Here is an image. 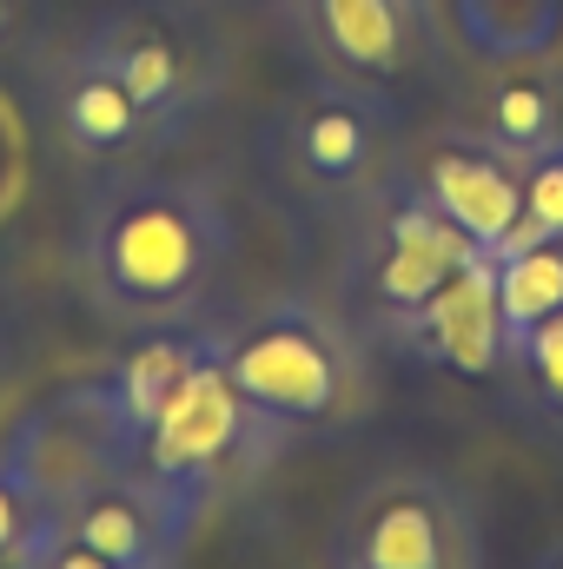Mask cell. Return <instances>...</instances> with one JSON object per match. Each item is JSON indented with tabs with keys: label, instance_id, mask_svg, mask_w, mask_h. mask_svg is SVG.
I'll use <instances>...</instances> for the list:
<instances>
[{
	"label": "cell",
	"instance_id": "6da1fadb",
	"mask_svg": "<svg viewBox=\"0 0 563 569\" xmlns=\"http://www.w3.org/2000/svg\"><path fill=\"white\" fill-rule=\"evenodd\" d=\"M233 266V219L206 179L120 166L93 172L73 219V279L113 331L192 325Z\"/></svg>",
	"mask_w": 563,
	"mask_h": 569
},
{
	"label": "cell",
	"instance_id": "30bf717a",
	"mask_svg": "<svg viewBox=\"0 0 563 569\" xmlns=\"http://www.w3.org/2000/svg\"><path fill=\"white\" fill-rule=\"evenodd\" d=\"M0 450L27 470V483L40 490L47 510L73 503L87 483H100L107 470H134V450L113 425V411L100 405L93 378L60 385L53 398L27 405L13 425L0 430Z\"/></svg>",
	"mask_w": 563,
	"mask_h": 569
},
{
	"label": "cell",
	"instance_id": "277c9868",
	"mask_svg": "<svg viewBox=\"0 0 563 569\" xmlns=\"http://www.w3.org/2000/svg\"><path fill=\"white\" fill-rule=\"evenodd\" d=\"M398 127L405 107L392 93L312 67L266 113L259 152L305 206H365L398 172Z\"/></svg>",
	"mask_w": 563,
	"mask_h": 569
},
{
	"label": "cell",
	"instance_id": "5b68a950",
	"mask_svg": "<svg viewBox=\"0 0 563 569\" xmlns=\"http://www.w3.org/2000/svg\"><path fill=\"white\" fill-rule=\"evenodd\" d=\"M292 443L298 437L279 430L259 405H246V391L233 385L226 358L213 351L172 391V405L152 418V430H146V443H140V470L192 523H206L213 503H226L246 483H259Z\"/></svg>",
	"mask_w": 563,
	"mask_h": 569
},
{
	"label": "cell",
	"instance_id": "7c38bea8",
	"mask_svg": "<svg viewBox=\"0 0 563 569\" xmlns=\"http://www.w3.org/2000/svg\"><path fill=\"white\" fill-rule=\"evenodd\" d=\"M398 358L412 365H431L444 378H504V318H497V266L477 259L464 266L457 279H444L424 305L372 325Z\"/></svg>",
	"mask_w": 563,
	"mask_h": 569
},
{
	"label": "cell",
	"instance_id": "8fae6325",
	"mask_svg": "<svg viewBox=\"0 0 563 569\" xmlns=\"http://www.w3.org/2000/svg\"><path fill=\"white\" fill-rule=\"evenodd\" d=\"M405 179L418 186L424 199L477 246V252H504L517 239V219H524V166L504 159L497 146H484L464 127H437L424 133V146L412 152Z\"/></svg>",
	"mask_w": 563,
	"mask_h": 569
},
{
	"label": "cell",
	"instance_id": "e0dca14e",
	"mask_svg": "<svg viewBox=\"0 0 563 569\" xmlns=\"http://www.w3.org/2000/svg\"><path fill=\"white\" fill-rule=\"evenodd\" d=\"M497 266V318H504V345H517L531 325H544L563 311V239H537V246H511L491 259ZM511 358V351H504Z\"/></svg>",
	"mask_w": 563,
	"mask_h": 569
},
{
	"label": "cell",
	"instance_id": "3957f363",
	"mask_svg": "<svg viewBox=\"0 0 563 569\" xmlns=\"http://www.w3.org/2000/svg\"><path fill=\"white\" fill-rule=\"evenodd\" d=\"M73 47L140 100L166 146L192 140L233 87V47L206 0H107Z\"/></svg>",
	"mask_w": 563,
	"mask_h": 569
},
{
	"label": "cell",
	"instance_id": "cb8c5ba5",
	"mask_svg": "<svg viewBox=\"0 0 563 569\" xmlns=\"http://www.w3.org/2000/svg\"><path fill=\"white\" fill-rule=\"evenodd\" d=\"M0 378H7V325H0Z\"/></svg>",
	"mask_w": 563,
	"mask_h": 569
},
{
	"label": "cell",
	"instance_id": "9a60e30c",
	"mask_svg": "<svg viewBox=\"0 0 563 569\" xmlns=\"http://www.w3.org/2000/svg\"><path fill=\"white\" fill-rule=\"evenodd\" d=\"M219 351V325L206 331V325H152V331H134L100 371H93V391H100V405L113 411V425L127 437V450H134V463H140V443L152 418L172 405V391L206 365Z\"/></svg>",
	"mask_w": 563,
	"mask_h": 569
},
{
	"label": "cell",
	"instance_id": "d4e9b609",
	"mask_svg": "<svg viewBox=\"0 0 563 569\" xmlns=\"http://www.w3.org/2000/svg\"><path fill=\"white\" fill-rule=\"evenodd\" d=\"M206 7H226V0H206Z\"/></svg>",
	"mask_w": 563,
	"mask_h": 569
},
{
	"label": "cell",
	"instance_id": "ffe728a7",
	"mask_svg": "<svg viewBox=\"0 0 563 569\" xmlns=\"http://www.w3.org/2000/svg\"><path fill=\"white\" fill-rule=\"evenodd\" d=\"M47 523V503H40V490L27 483V470L0 450V569L20 563V550L33 543V530Z\"/></svg>",
	"mask_w": 563,
	"mask_h": 569
},
{
	"label": "cell",
	"instance_id": "8992f818",
	"mask_svg": "<svg viewBox=\"0 0 563 569\" xmlns=\"http://www.w3.org/2000/svg\"><path fill=\"white\" fill-rule=\"evenodd\" d=\"M325 569H484V523L444 470H378L332 517Z\"/></svg>",
	"mask_w": 563,
	"mask_h": 569
},
{
	"label": "cell",
	"instance_id": "7402d4cb",
	"mask_svg": "<svg viewBox=\"0 0 563 569\" xmlns=\"http://www.w3.org/2000/svg\"><path fill=\"white\" fill-rule=\"evenodd\" d=\"M13 569H120V563H107L100 550L73 543V537H67V530H60V523L47 517V523L33 530V543L20 550V563H13Z\"/></svg>",
	"mask_w": 563,
	"mask_h": 569
},
{
	"label": "cell",
	"instance_id": "44dd1931",
	"mask_svg": "<svg viewBox=\"0 0 563 569\" xmlns=\"http://www.w3.org/2000/svg\"><path fill=\"white\" fill-rule=\"evenodd\" d=\"M47 40H53L47 0H0V67H7V73H20Z\"/></svg>",
	"mask_w": 563,
	"mask_h": 569
},
{
	"label": "cell",
	"instance_id": "ac0fdd59",
	"mask_svg": "<svg viewBox=\"0 0 563 569\" xmlns=\"http://www.w3.org/2000/svg\"><path fill=\"white\" fill-rule=\"evenodd\" d=\"M504 378L517 385V398H524L537 418L563 425V311H551L544 325H531V331L511 345Z\"/></svg>",
	"mask_w": 563,
	"mask_h": 569
},
{
	"label": "cell",
	"instance_id": "2e32d148",
	"mask_svg": "<svg viewBox=\"0 0 563 569\" xmlns=\"http://www.w3.org/2000/svg\"><path fill=\"white\" fill-rule=\"evenodd\" d=\"M444 20L471 60H531L563 40V0H451Z\"/></svg>",
	"mask_w": 563,
	"mask_h": 569
},
{
	"label": "cell",
	"instance_id": "5bb4252c",
	"mask_svg": "<svg viewBox=\"0 0 563 569\" xmlns=\"http://www.w3.org/2000/svg\"><path fill=\"white\" fill-rule=\"evenodd\" d=\"M451 127L477 133L504 159L531 166L563 146V60L531 53V60H484L451 100Z\"/></svg>",
	"mask_w": 563,
	"mask_h": 569
},
{
	"label": "cell",
	"instance_id": "7a4b0ae2",
	"mask_svg": "<svg viewBox=\"0 0 563 569\" xmlns=\"http://www.w3.org/2000/svg\"><path fill=\"white\" fill-rule=\"evenodd\" d=\"M219 358L246 391V405H259L292 437L345 430L372 405L358 331L312 298H273L219 325Z\"/></svg>",
	"mask_w": 563,
	"mask_h": 569
},
{
	"label": "cell",
	"instance_id": "4fadbf2b",
	"mask_svg": "<svg viewBox=\"0 0 563 569\" xmlns=\"http://www.w3.org/2000/svg\"><path fill=\"white\" fill-rule=\"evenodd\" d=\"M73 543L100 550L107 563L120 569H186V543H192V517L146 477L134 470H107L100 483H87L73 503L47 510Z\"/></svg>",
	"mask_w": 563,
	"mask_h": 569
},
{
	"label": "cell",
	"instance_id": "ba28073f",
	"mask_svg": "<svg viewBox=\"0 0 563 569\" xmlns=\"http://www.w3.org/2000/svg\"><path fill=\"white\" fill-rule=\"evenodd\" d=\"M27 107L33 127L60 146L80 172H120V166H159V152L172 146L159 140V127L146 120V107L100 67L87 60L73 40H47L27 67Z\"/></svg>",
	"mask_w": 563,
	"mask_h": 569
},
{
	"label": "cell",
	"instance_id": "603a6c76",
	"mask_svg": "<svg viewBox=\"0 0 563 569\" xmlns=\"http://www.w3.org/2000/svg\"><path fill=\"white\" fill-rule=\"evenodd\" d=\"M531 569H563V537H551V543L537 550V563H531Z\"/></svg>",
	"mask_w": 563,
	"mask_h": 569
},
{
	"label": "cell",
	"instance_id": "9c48e42d",
	"mask_svg": "<svg viewBox=\"0 0 563 569\" xmlns=\"http://www.w3.org/2000/svg\"><path fill=\"white\" fill-rule=\"evenodd\" d=\"M491 252H477L418 186L405 179V166L358 206V239H352V284L372 305V325L398 318L424 305L444 279H457L464 266H477Z\"/></svg>",
	"mask_w": 563,
	"mask_h": 569
},
{
	"label": "cell",
	"instance_id": "52a82bcc",
	"mask_svg": "<svg viewBox=\"0 0 563 569\" xmlns=\"http://www.w3.org/2000/svg\"><path fill=\"white\" fill-rule=\"evenodd\" d=\"M305 67L378 87L405 100L418 80L444 73V13L437 0H273Z\"/></svg>",
	"mask_w": 563,
	"mask_h": 569
},
{
	"label": "cell",
	"instance_id": "d6986e66",
	"mask_svg": "<svg viewBox=\"0 0 563 569\" xmlns=\"http://www.w3.org/2000/svg\"><path fill=\"white\" fill-rule=\"evenodd\" d=\"M537 239H563V146L524 166V219L511 246H537Z\"/></svg>",
	"mask_w": 563,
	"mask_h": 569
}]
</instances>
